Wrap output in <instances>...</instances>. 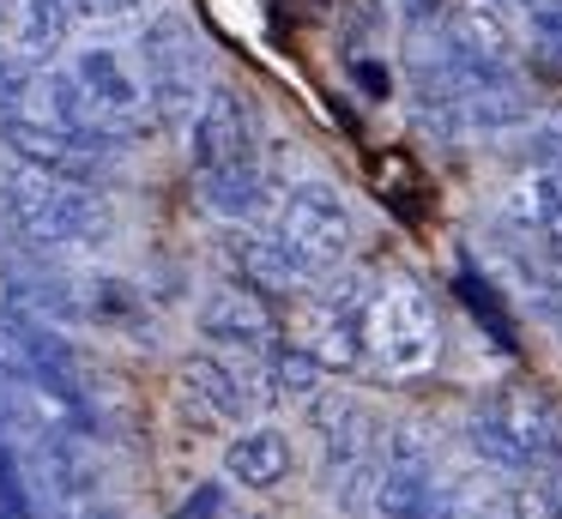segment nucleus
Returning a JSON list of instances; mask_svg holds the SVG:
<instances>
[{
    "mask_svg": "<svg viewBox=\"0 0 562 519\" xmlns=\"http://www.w3.org/2000/svg\"><path fill=\"white\" fill-rule=\"evenodd\" d=\"M291 345H303V350H308V357H315L327 374H357V369L369 362L363 320H357V314L327 308L321 296H296V314H291Z\"/></svg>",
    "mask_w": 562,
    "mask_h": 519,
    "instance_id": "11",
    "label": "nucleus"
},
{
    "mask_svg": "<svg viewBox=\"0 0 562 519\" xmlns=\"http://www.w3.org/2000/svg\"><path fill=\"white\" fill-rule=\"evenodd\" d=\"M520 12L532 19L538 43H544L550 55H562V0H520Z\"/></svg>",
    "mask_w": 562,
    "mask_h": 519,
    "instance_id": "18",
    "label": "nucleus"
},
{
    "mask_svg": "<svg viewBox=\"0 0 562 519\" xmlns=\"http://www.w3.org/2000/svg\"><path fill=\"white\" fill-rule=\"evenodd\" d=\"M272 236L291 253L296 272H303V284H321V278H333L351 260L357 217L339 200V188H327V181H291L284 200L272 205Z\"/></svg>",
    "mask_w": 562,
    "mask_h": 519,
    "instance_id": "5",
    "label": "nucleus"
},
{
    "mask_svg": "<svg viewBox=\"0 0 562 519\" xmlns=\"http://www.w3.org/2000/svg\"><path fill=\"white\" fill-rule=\"evenodd\" d=\"M200 181V200H206V212L231 217V224H255V217H267L272 205L284 200V181L279 169L267 163V157H255V163H236V169H206Z\"/></svg>",
    "mask_w": 562,
    "mask_h": 519,
    "instance_id": "12",
    "label": "nucleus"
},
{
    "mask_svg": "<svg viewBox=\"0 0 562 519\" xmlns=\"http://www.w3.org/2000/svg\"><path fill=\"white\" fill-rule=\"evenodd\" d=\"M363 345H369V362H375L381 374H393V381L436 369L441 320H436L429 290L417 284L412 272H381L375 278V296H369V308H363Z\"/></svg>",
    "mask_w": 562,
    "mask_h": 519,
    "instance_id": "3",
    "label": "nucleus"
},
{
    "mask_svg": "<svg viewBox=\"0 0 562 519\" xmlns=\"http://www.w3.org/2000/svg\"><path fill=\"white\" fill-rule=\"evenodd\" d=\"M231 514V495H224V483H200L194 495H188L182 507H176V519H224Z\"/></svg>",
    "mask_w": 562,
    "mask_h": 519,
    "instance_id": "19",
    "label": "nucleus"
},
{
    "mask_svg": "<svg viewBox=\"0 0 562 519\" xmlns=\"http://www.w3.org/2000/svg\"><path fill=\"white\" fill-rule=\"evenodd\" d=\"M291 465H296L291 435L272 429V422H255V429H243L224 447V477L243 483V489H279L291 477Z\"/></svg>",
    "mask_w": 562,
    "mask_h": 519,
    "instance_id": "14",
    "label": "nucleus"
},
{
    "mask_svg": "<svg viewBox=\"0 0 562 519\" xmlns=\"http://www.w3.org/2000/svg\"><path fill=\"white\" fill-rule=\"evenodd\" d=\"M86 12L74 0H0V55L49 67Z\"/></svg>",
    "mask_w": 562,
    "mask_h": 519,
    "instance_id": "10",
    "label": "nucleus"
},
{
    "mask_svg": "<svg viewBox=\"0 0 562 519\" xmlns=\"http://www.w3.org/2000/svg\"><path fill=\"white\" fill-rule=\"evenodd\" d=\"M139 79L151 97V121L164 133H188L206 103V43H200L194 19H182L176 7H164L158 19L139 31Z\"/></svg>",
    "mask_w": 562,
    "mask_h": 519,
    "instance_id": "2",
    "label": "nucleus"
},
{
    "mask_svg": "<svg viewBox=\"0 0 562 519\" xmlns=\"http://www.w3.org/2000/svg\"><path fill=\"white\" fill-rule=\"evenodd\" d=\"M176 386H182V405L194 410V417H206V422H248V410L260 405V398L212 357H182Z\"/></svg>",
    "mask_w": 562,
    "mask_h": 519,
    "instance_id": "13",
    "label": "nucleus"
},
{
    "mask_svg": "<svg viewBox=\"0 0 562 519\" xmlns=\"http://www.w3.org/2000/svg\"><path fill=\"white\" fill-rule=\"evenodd\" d=\"M308 429L321 435V459L339 465V459H363V453H381L387 441V422H381L375 405H363L357 393H339V386H321L308 398Z\"/></svg>",
    "mask_w": 562,
    "mask_h": 519,
    "instance_id": "9",
    "label": "nucleus"
},
{
    "mask_svg": "<svg viewBox=\"0 0 562 519\" xmlns=\"http://www.w3.org/2000/svg\"><path fill=\"white\" fill-rule=\"evenodd\" d=\"M86 19H134V12H146V0H74Z\"/></svg>",
    "mask_w": 562,
    "mask_h": 519,
    "instance_id": "20",
    "label": "nucleus"
},
{
    "mask_svg": "<svg viewBox=\"0 0 562 519\" xmlns=\"http://www.w3.org/2000/svg\"><path fill=\"white\" fill-rule=\"evenodd\" d=\"M532 260H538V278H544V290H550V296H562V212L532 236Z\"/></svg>",
    "mask_w": 562,
    "mask_h": 519,
    "instance_id": "17",
    "label": "nucleus"
},
{
    "mask_svg": "<svg viewBox=\"0 0 562 519\" xmlns=\"http://www.w3.org/2000/svg\"><path fill=\"white\" fill-rule=\"evenodd\" d=\"M224 260L243 272V284H255L260 296H284L303 290V272L291 266V253L279 248V236H255V229H231L224 236Z\"/></svg>",
    "mask_w": 562,
    "mask_h": 519,
    "instance_id": "15",
    "label": "nucleus"
},
{
    "mask_svg": "<svg viewBox=\"0 0 562 519\" xmlns=\"http://www.w3.org/2000/svg\"><path fill=\"white\" fill-rule=\"evenodd\" d=\"M472 447L484 465H502V471H544L562 459V422H557V405H550L538 386L514 381V386H496V393L477 405L472 417Z\"/></svg>",
    "mask_w": 562,
    "mask_h": 519,
    "instance_id": "4",
    "label": "nucleus"
},
{
    "mask_svg": "<svg viewBox=\"0 0 562 519\" xmlns=\"http://www.w3.org/2000/svg\"><path fill=\"white\" fill-rule=\"evenodd\" d=\"M255 157H267L260 151V109L236 84H212L194 127H188V163H194V176L255 163Z\"/></svg>",
    "mask_w": 562,
    "mask_h": 519,
    "instance_id": "7",
    "label": "nucleus"
},
{
    "mask_svg": "<svg viewBox=\"0 0 562 519\" xmlns=\"http://www.w3.org/2000/svg\"><path fill=\"white\" fill-rule=\"evenodd\" d=\"M200 332L212 345H231L243 357H267L272 345H284V320L272 308V296H260L255 284H224L200 302Z\"/></svg>",
    "mask_w": 562,
    "mask_h": 519,
    "instance_id": "8",
    "label": "nucleus"
},
{
    "mask_svg": "<svg viewBox=\"0 0 562 519\" xmlns=\"http://www.w3.org/2000/svg\"><path fill=\"white\" fill-rule=\"evenodd\" d=\"M0 224L25 248H98L110 241L115 217L103 205V188H79V181L13 157V169L0 176Z\"/></svg>",
    "mask_w": 562,
    "mask_h": 519,
    "instance_id": "1",
    "label": "nucleus"
},
{
    "mask_svg": "<svg viewBox=\"0 0 562 519\" xmlns=\"http://www.w3.org/2000/svg\"><path fill=\"white\" fill-rule=\"evenodd\" d=\"M448 519H514V483L502 477V465H477L441 483Z\"/></svg>",
    "mask_w": 562,
    "mask_h": 519,
    "instance_id": "16",
    "label": "nucleus"
},
{
    "mask_svg": "<svg viewBox=\"0 0 562 519\" xmlns=\"http://www.w3.org/2000/svg\"><path fill=\"white\" fill-rule=\"evenodd\" d=\"M67 72H74V84H79L86 121L103 133V139L127 145V139H139V133L151 127L146 79L127 67V55H115V48H79V55L67 60Z\"/></svg>",
    "mask_w": 562,
    "mask_h": 519,
    "instance_id": "6",
    "label": "nucleus"
}]
</instances>
